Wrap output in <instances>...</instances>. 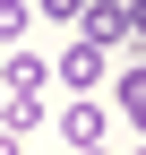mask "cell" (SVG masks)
Wrapping results in <instances>:
<instances>
[{
  "instance_id": "cell-4",
  "label": "cell",
  "mask_w": 146,
  "mask_h": 155,
  "mask_svg": "<svg viewBox=\"0 0 146 155\" xmlns=\"http://www.w3.org/2000/svg\"><path fill=\"white\" fill-rule=\"evenodd\" d=\"M34 121H43V104H34V95H0V138H26Z\"/></svg>"
},
{
  "instance_id": "cell-9",
  "label": "cell",
  "mask_w": 146,
  "mask_h": 155,
  "mask_svg": "<svg viewBox=\"0 0 146 155\" xmlns=\"http://www.w3.org/2000/svg\"><path fill=\"white\" fill-rule=\"evenodd\" d=\"M138 155H146V147H138Z\"/></svg>"
},
{
  "instance_id": "cell-8",
  "label": "cell",
  "mask_w": 146,
  "mask_h": 155,
  "mask_svg": "<svg viewBox=\"0 0 146 155\" xmlns=\"http://www.w3.org/2000/svg\"><path fill=\"white\" fill-rule=\"evenodd\" d=\"M43 9H52V17H86V0H43Z\"/></svg>"
},
{
  "instance_id": "cell-6",
  "label": "cell",
  "mask_w": 146,
  "mask_h": 155,
  "mask_svg": "<svg viewBox=\"0 0 146 155\" xmlns=\"http://www.w3.org/2000/svg\"><path fill=\"white\" fill-rule=\"evenodd\" d=\"M120 112L146 129V69H129V78H120Z\"/></svg>"
},
{
  "instance_id": "cell-1",
  "label": "cell",
  "mask_w": 146,
  "mask_h": 155,
  "mask_svg": "<svg viewBox=\"0 0 146 155\" xmlns=\"http://www.w3.org/2000/svg\"><path fill=\"white\" fill-rule=\"evenodd\" d=\"M60 138L78 147V155H95V138H103V104H69V112H60Z\"/></svg>"
},
{
  "instance_id": "cell-2",
  "label": "cell",
  "mask_w": 146,
  "mask_h": 155,
  "mask_svg": "<svg viewBox=\"0 0 146 155\" xmlns=\"http://www.w3.org/2000/svg\"><path fill=\"white\" fill-rule=\"evenodd\" d=\"M78 35H86V43H103V52H112L120 35H129V17H120V0H95V9H86V26H78Z\"/></svg>"
},
{
  "instance_id": "cell-3",
  "label": "cell",
  "mask_w": 146,
  "mask_h": 155,
  "mask_svg": "<svg viewBox=\"0 0 146 155\" xmlns=\"http://www.w3.org/2000/svg\"><path fill=\"white\" fill-rule=\"evenodd\" d=\"M60 78H69V86H95V78H103V43H86V35H78V43L60 52Z\"/></svg>"
},
{
  "instance_id": "cell-5",
  "label": "cell",
  "mask_w": 146,
  "mask_h": 155,
  "mask_svg": "<svg viewBox=\"0 0 146 155\" xmlns=\"http://www.w3.org/2000/svg\"><path fill=\"white\" fill-rule=\"evenodd\" d=\"M34 86H43V61H26V52H17L9 78H0V95H34Z\"/></svg>"
},
{
  "instance_id": "cell-7",
  "label": "cell",
  "mask_w": 146,
  "mask_h": 155,
  "mask_svg": "<svg viewBox=\"0 0 146 155\" xmlns=\"http://www.w3.org/2000/svg\"><path fill=\"white\" fill-rule=\"evenodd\" d=\"M26 35V0H0V43H17Z\"/></svg>"
}]
</instances>
